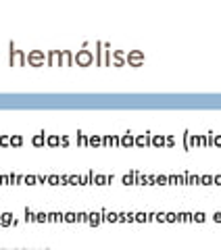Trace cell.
I'll return each mask as SVG.
<instances>
[{"label":"cell","mask_w":221,"mask_h":250,"mask_svg":"<svg viewBox=\"0 0 221 250\" xmlns=\"http://www.w3.org/2000/svg\"><path fill=\"white\" fill-rule=\"evenodd\" d=\"M75 61H77V65H90V62L94 61V57H92V52H88V50H82V52H77V57H75Z\"/></svg>","instance_id":"obj_1"},{"label":"cell","mask_w":221,"mask_h":250,"mask_svg":"<svg viewBox=\"0 0 221 250\" xmlns=\"http://www.w3.org/2000/svg\"><path fill=\"white\" fill-rule=\"evenodd\" d=\"M27 61L31 62V65H40V62L44 61V54L36 50V52H31V54H29V57H27Z\"/></svg>","instance_id":"obj_2"},{"label":"cell","mask_w":221,"mask_h":250,"mask_svg":"<svg viewBox=\"0 0 221 250\" xmlns=\"http://www.w3.org/2000/svg\"><path fill=\"white\" fill-rule=\"evenodd\" d=\"M34 144H42V136H36L34 138Z\"/></svg>","instance_id":"obj_3"}]
</instances>
